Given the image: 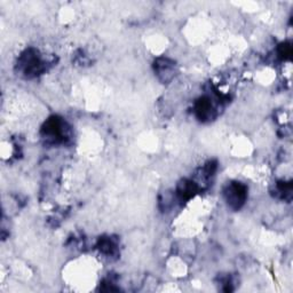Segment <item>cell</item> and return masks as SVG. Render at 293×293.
Segmentation results:
<instances>
[{
	"mask_svg": "<svg viewBox=\"0 0 293 293\" xmlns=\"http://www.w3.org/2000/svg\"><path fill=\"white\" fill-rule=\"evenodd\" d=\"M245 198V189L240 184H233L228 191V201L230 204H235V206L239 207Z\"/></svg>",
	"mask_w": 293,
	"mask_h": 293,
	"instance_id": "1",
	"label": "cell"
}]
</instances>
